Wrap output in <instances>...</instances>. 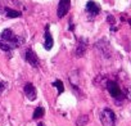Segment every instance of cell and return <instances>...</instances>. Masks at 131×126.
<instances>
[{"instance_id": "obj_1", "label": "cell", "mask_w": 131, "mask_h": 126, "mask_svg": "<svg viewBox=\"0 0 131 126\" xmlns=\"http://www.w3.org/2000/svg\"><path fill=\"white\" fill-rule=\"evenodd\" d=\"M0 37H2L5 43H8L10 46H13V49L21 46V45L25 43V39L21 37V36H18V35H16L10 28H5V30H3L2 34H0Z\"/></svg>"}, {"instance_id": "obj_2", "label": "cell", "mask_w": 131, "mask_h": 126, "mask_svg": "<svg viewBox=\"0 0 131 126\" xmlns=\"http://www.w3.org/2000/svg\"><path fill=\"white\" fill-rule=\"evenodd\" d=\"M105 86H107L108 93H109V94L114 98L116 103L119 106V104L122 103V100L126 98V95L123 94V91H122V89L119 88V85H118L116 81H107Z\"/></svg>"}, {"instance_id": "obj_3", "label": "cell", "mask_w": 131, "mask_h": 126, "mask_svg": "<svg viewBox=\"0 0 131 126\" xmlns=\"http://www.w3.org/2000/svg\"><path fill=\"white\" fill-rule=\"evenodd\" d=\"M100 122L103 126H114L116 125V114L111 108H103L99 114Z\"/></svg>"}, {"instance_id": "obj_4", "label": "cell", "mask_w": 131, "mask_h": 126, "mask_svg": "<svg viewBox=\"0 0 131 126\" xmlns=\"http://www.w3.org/2000/svg\"><path fill=\"white\" fill-rule=\"evenodd\" d=\"M70 8H71V0H59L58 9H57L58 18H63L70 12Z\"/></svg>"}, {"instance_id": "obj_5", "label": "cell", "mask_w": 131, "mask_h": 126, "mask_svg": "<svg viewBox=\"0 0 131 126\" xmlns=\"http://www.w3.org/2000/svg\"><path fill=\"white\" fill-rule=\"evenodd\" d=\"M88 46H89V41L88 39H84V37H80L79 41H77V45H76V50H75V54L76 57H84L86 50H88Z\"/></svg>"}, {"instance_id": "obj_6", "label": "cell", "mask_w": 131, "mask_h": 126, "mask_svg": "<svg viewBox=\"0 0 131 126\" xmlns=\"http://www.w3.org/2000/svg\"><path fill=\"white\" fill-rule=\"evenodd\" d=\"M25 59H26V62L28 63V65H31L34 68H37V67H39V58H37L36 53H35L31 48H28V49L26 50V53H25Z\"/></svg>"}, {"instance_id": "obj_7", "label": "cell", "mask_w": 131, "mask_h": 126, "mask_svg": "<svg viewBox=\"0 0 131 126\" xmlns=\"http://www.w3.org/2000/svg\"><path fill=\"white\" fill-rule=\"evenodd\" d=\"M86 12L89 14V18L90 19H94L100 13V7L95 2H88L86 3Z\"/></svg>"}, {"instance_id": "obj_8", "label": "cell", "mask_w": 131, "mask_h": 126, "mask_svg": "<svg viewBox=\"0 0 131 126\" xmlns=\"http://www.w3.org/2000/svg\"><path fill=\"white\" fill-rule=\"evenodd\" d=\"M95 49L98 51H100V54L104 57V58H109L111 57V53H109V44L107 43V40H100L95 44Z\"/></svg>"}, {"instance_id": "obj_9", "label": "cell", "mask_w": 131, "mask_h": 126, "mask_svg": "<svg viewBox=\"0 0 131 126\" xmlns=\"http://www.w3.org/2000/svg\"><path fill=\"white\" fill-rule=\"evenodd\" d=\"M23 91H25L26 98H27L28 100H31V102H34V100L37 98V91H36V88H35V86H34V84H31V82H27V84L25 85Z\"/></svg>"}, {"instance_id": "obj_10", "label": "cell", "mask_w": 131, "mask_h": 126, "mask_svg": "<svg viewBox=\"0 0 131 126\" xmlns=\"http://www.w3.org/2000/svg\"><path fill=\"white\" fill-rule=\"evenodd\" d=\"M54 45V40H53V36L49 31V25L45 26V34H44V48L45 50H50Z\"/></svg>"}, {"instance_id": "obj_11", "label": "cell", "mask_w": 131, "mask_h": 126, "mask_svg": "<svg viewBox=\"0 0 131 126\" xmlns=\"http://www.w3.org/2000/svg\"><path fill=\"white\" fill-rule=\"evenodd\" d=\"M3 13H4L7 17H9V18H17V17L19 18V17H22V13H21L19 10L12 9V8H9V7H4Z\"/></svg>"}, {"instance_id": "obj_12", "label": "cell", "mask_w": 131, "mask_h": 126, "mask_svg": "<svg viewBox=\"0 0 131 126\" xmlns=\"http://www.w3.org/2000/svg\"><path fill=\"white\" fill-rule=\"evenodd\" d=\"M44 114H45V109H44L42 107H36L35 111H34L32 118H34V120H39V118H41Z\"/></svg>"}, {"instance_id": "obj_13", "label": "cell", "mask_w": 131, "mask_h": 126, "mask_svg": "<svg viewBox=\"0 0 131 126\" xmlns=\"http://www.w3.org/2000/svg\"><path fill=\"white\" fill-rule=\"evenodd\" d=\"M88 122H89V116H88V114H82V116H80V117L77 118L76 125H77V126H85Z\"/></svg>"}, {"instance_id": "obj_14", "label": "cell", "mask_w": 131, "mask_h": 126, "mask_svg": "<svg viewBox=\"0 0 131 126\" xmlns=\"http://www.w3.org/2000/svg\"><path fill=\"white\" fill-rule=\"evenodd\" d=\"M0 49L4 50V51H12L13 50V46H10L8 43H5L2 37H0Z\"/></svg>"}, {"instance_id": "obj_15", "label": "cell", "mask_w": 131, "mask_h": 126, "mask_svg": "<svg viewBox=\"0 0 131 126\" xmlns=\"http://www.w3.org/2000/svg\"><path fill=\"white\" fill-rule=\"evenodd\" d=\"M53 86H55V88H57L58 94H62V93L64 91V85H63V82H62L60 80H55V81L53 82Z\"/></svg>"}, {"instance_id": "obj_16", "label": "cell", "mask_w": 131, "mask_h": 126, "mask_svg": "<svg viewBox=\"0 0 131 126\" xmlns=\"http://www.w3.org/2000/svg\"><path fill=\"white\" fill-rule=\"evenodd\" d=\"M107 21H108V23H111V26H114V17L112 16V14H108V17H107Z\"/></svg>"}, {"instance_id": "obj_17", "label": "cell", "mask_w": 131, "mask_h": 126, "mask_svg": "<svg viewBox=\"0 0 131 126\" xmlns=\"http://www.w3.org/2000/svg\"><path fill=\"white\" fill-rule=\"evenodd\" d=\"M4 89H5V84L4 82H0V94L4 91Z\"/></svg>"}, {"instance_id": "obj_18", "label": "cell", "mask_w": 131, "mask_h": 126, "mask_svg": "<svg viewBox=\"0 0 131 126\" xmlns=\"http://www.w3.org/2000/svg\"><path fill=\"white\" fill-rule=\"evenodd\" d=\"M68 28H70L71 31H73V30H75V26H73V23H72V21L70 22V27H68Z\"/></svg>"}, {"instance_id": "obj_19", "label": "cell", "mask_w": 131, "mask_h": 126, "mask_svg": "<svg viewBox=\"0 0 131 126\" xmlns=\"http://www.w3.org/2000/svg\"><path fill=\"white\" fill-rule=\"evenodd\" d=\"M37 126H45V125H44L42 122H39V123H37Z\"/></svg>"}]
</instances>
